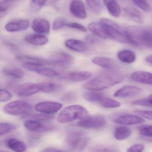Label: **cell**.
<instances>
[{"label": "cell", "instance_id": "1", "mask_svg": "<svg viewBox=\"0 0 152 152\" xmlns=\"http://www.w3.org/2000/svg\"><path fill=\"white\" fill-rule=\"evenodd\" d=\"M123 75L114 70L102 72L97 77L88 81L83 85L86 89L93 91L103 90L121 83Z\"/></svg>", "mask_w": 152, "mask_h": 152}, {"label": "cell", "instance_id": "2", "mask_svg": "<svg viewBox=\"0 0 152 152\" xmlns=\"http://www.w3.org/2000/svg\"><path fill=\"white\" fill-rule=\"evenodd\" d=\"M125 31L126 36L131 44L137 47L152 48L151 27L131 26L125 28Z\"/></svg>", "mask_w": 152, "mask_h": 152}, {"label": "cell", "instance_id": "3", "mask_svg": "<svg viewBox=\"0 0 152 152\" xmlns=\"http://www.w3.org/2000/svg\"><path fill=\"white\" fill-rule=\"evenodd\" d=\"M100 22L104 26L108 39L122 43L130 44L126 36L125 29L121 26L107 18H101Z\"/></svg>", "mask_w": 152, "mask_h": 152}, {"label": "cell", "instance_id": "4", "mask_svg": "<svg viewBox=\"0 0 152 152\" xmlns=\"http://www.w3.org/2000/svg\"><path fill=\"white\" fill-rule=\"evenodd\" d=\"M87 109L79 105H74L64 108L58 116L57 120L61 123L81 120L88 115Z\"/></svg>", "mask_w": 152, "mask_h": 152}, {"label": "cell", "instance_id": "5", "mask_svg": "<svg viewBox=\"0 0 152 152\" xmlns=\"http://www.w3.org/2000/svg\"><path fill=\"white\" fill-rule=\"evenodd\" d=\"M89 139L84 132L78 130L69 132L66 136V142L70 149L80 151L84 149L88 143Z\"/></svg>", "mask_w": 152, "mask_h": 152}, {"label": "cell", "instance_id": "6", "mask_svg": "<svg viewBox=\"0 0 152 152\" xmlns=\"http://www.w3.org/2000/svg\"><path fill=\"white\" fill-rule=\"evenodd\" d=\"M32 105L27 101L18 100L12 101L7 104L4 107L5 113L9 115H29L32 112Z\"/></svg>", "mask_w": 152, "mask_h": 152}, {"label": "cell", "instance_id": "7", "mask_svg": "<svg viewBox=\"0 0 152 152\" xmlns=\"http://www.w3.org/2000/svg\"><path fill=\"white\" fill-rule=\"evenodd\" d=\"M111 121L114 123L122 125H132L145 122V119L140 116L132 114H114L110 116Z\"/></svg>", "mask_w": 152, "mask_h": 152}, {"label": "cell", "instance_id": "8", "mask_svg": "<svg viewBox=\"0 0 152 152\" xmlns=\"http://www.w3.org/2000/svg\"><path fill=\"white\" fill-rule=\"evenodd\" d=\"M50 65L63 68L71 67L74 63V57L64 52H57L52 55L48 59Z\"/></svg>", "mask_w": 152, "mask_h": 152}, {"label": "cell", "instance_id": "9", "mask_svg": "<svg viewBox=\"0 0 152 152\" xmlns=\"http://www.w3.org/2000/svg\"><path fill=\"white\" fill-rule=\"evenodd\" d=\"M106 124V121L100 115L87 116L78 122V126L88 129H100L104 128Z\"/></svg>", "mask_w": 152, "mask_h": 152}, {"label": "cell", "instance_id": "10", "mask_svg": "<svg viewBox=\"0 0 152 152\" xmlns=\"http://www.w3.org/2000/svg\"><path fill=\"white\" fill-rule=\"evenodd\" d=\"M63 105L60 103L52 101H45L38 103L35 106L36 111L42 113L51 115L57 113L62 108Z\"/></svg>", "mask_w": 152, "mask_h": 152}, {"label": "cell", "instance_id": "11", "mask_svg": "<svg viewBox=\"0 0 152 152\" xmlns=\"http://www.w3.org/2000/svg\"><path fill=\"white\" fill-rule=\"evenodd\" d=\"M24 126L29 131L34 132H47L55 129V127L51 124H44L41 122L31 119L25 121Z\"/></svg>", "mask_w": 152, "mask_h": 152}, {"label": "cell", "instance_id": "12", "mask_svg": "<svg viewBox=\"0 0 152 152\" xmlns=\"http://www.w3.org/2000/svg\"><path fill=\"white\" fill-rule=\"evenodd\" d=\"M40 91L37 83L27 82L21 84L18 88L16 94L20 97H29Z\"/></svg>", "mask_w": 152, "mask_h": 152}, {"label": "cell", "instance_id": "13", "mask_svg": "<svg viewBox=\"0 0 152 152\" xmlns=\"http://www.w3.org/2000/svg\"><path fill=\"white\" fill-rule=\"evenodd\" d=\"M142 89L139 87L132 85H127L116 91L114 96L121 98L132 97L141 93Z\"/></svg>", "mask_w": 152, "mask_h": 152}, {"label": "cell", "instance_id": "14", "mask_svg": "<svg viewBox=\"0 0 152 152\" xmlns=\"http://www.w3.org/2000/svg\"><path fill=\"white\" fill-rule=\"evenodd\" d=\"M23 66H42L50 65L48 59L30 56H19L17 58Z\"/></svg>", "mask_w": 152, "mask_h": 152}, {"label": "cell", "instance_id": "15", "mask_svg": "<svg viewBox=\"0 0 152 152\" xmlns=\"http://www.w3.org/2000/svg\"><path fill=\"white\" fill-rule=\"evenodd\" d=\"M71 14L77 18L84 19L86 18L87 13L85 6L80 0H73L70 5Z\"/></svg>", "mask_w": 152, "mask_h": 152}, {"label": "cell", "instance_id": "16", "mask_svg": "<svg viewBox=\"0 0 152 152\" xmlns=\"http://www.w3.org/2000/svg\"><path fill=\"white\" fill-rule=\"evenodd\" d=\"M25 69L28 71L34 72L42 76L48 78L56 77L59 75L58 72L50 67L42 66H23Z\"/></svg>", "mask_w": 152, "mask_h": 152}, {"label": "cell", "instance_id": "17", "mask_svg": "<svg viewBox=\"0 0 152 152\" xmlns=\"http://www.w3.org/2000/svg\"><path fill=\"white\" fill-rule=\"evenodd\" d=\"M92 61L95 64L108 70H115L119 67L116 61L109 58L97 57L93 58Z\"/></svg>", "mask_w": 152, "mask_h": 152}, {"label": "cell", "instance_id": "18", "mask_svg": "<svg viewBox=\"0 0 152 152\" xmlns=\"http://www.w3.org/2000/svg\"><path fill=\"white\" fill-rule=\"evenodd\" d=\"M33 30L39 34H48L50 31V25L44 18H35L32 24Z\"/></svg>", "mask_w": 152, "mask_h": 152}, {"label": "cell", "instance_id": "19", "mask_svg": "<svg viewBox=\"0 0 152 152\" xmlns=\"http://www.w3.org/2000/svg\"><path fill=\"white\" fill-rule=\"evenodd\" d=\"M29 26V22L28 20L22 19L8 23L5 26V29L10 32H16L25 31Z\"/></svg>", "mask_w": 152, "mask_h": 152}, {"label": "cell", "instance_id": "20", "mask_svg": "<svg viewBox=\"0 0 152 152\" xmlns=\"http://www.w3.org/2000/svg\"><path fill=\"white\" fill-rule=\"evenodd\" d=\"M26 42L34 46H43L48 42V39L43 34H28L24 38Z\"/></svg>", "mask_w": 152, "mask_h": 152}, {"label": "cell", "instance_id": "21", "mask_svg": "<svg viewBox=\"0 0 152 152\" xmlns=\"http://www.w3.org/2000/svg\"><path fill=\"white\" fill-rule=\"evenodd\" d=\"M152 77L151 73L141 71L134 72L130 76L131 79L134 81L149 85H152Z\"/></svg>", "mask_w": 152, "mask_h": 152}, {"label": "cell", "instance_id": "22", "mask_svg": "<svg viewBox=\"0 0 152 152\" xmlns=\"http://www.w3.org/2000/svg\"><path fill=\"white\" fill-rule=\"evenodd\" d=\"M92 76L91 72H75L69 73L64 75L63 79L73 82H81L88 80Z\"/></svg>", "mask_w": 152, "mask_h": 152}, {"label": "cell", "instance_id": "23", "mask_svg": "<svg viewBox=\"0 0 152 152\" xmlns=\"http://www.w3.org/2000/svg\"><path fill=\"white\" fill-rule=\"evenodd\" d=\"M66 47L72 50L78 52H86L88 46L83 42L75 39L67 40L65 42Z\"/></svg>", "mask_w": 152, "mask_h": 152}, {"label": "cell", "instance_id": "24", "mask_svg": "<svg viewBox=\"0 0 152 152\" xmlns=\"http://www.w3.org/2000/svg\"><path fill=\"white\" fill-rule=\"evenodd\" d=\"M40 91L46 93H52L62 90L63 86L58 83L52 82H40L37 83Z\"/></svg>", "mask_w": 152, "mask_h": 152}, {"label": "cell", "instance_id": "25", "mask_svg": "<svg viewBox=\"0 0 152 152\" xmlns=\"http://www.w3.org/2000/svg\"><path fill=\"white\" fill-rule=\"evenodd\" d=\"M124 11L130 18L137 23L142 24L144 22V17L143 14L136 8L127 7L124 8Z\"/></svg>", "mask_w": 152, "mask_h": 152}, {"label": "cell", "instance_id": "26", "mask_svg": "<svg viewBox=\"0 0 152 152\" xmlns=\"http://www.w3.org/2000/svg\"><path fill=\"white\" fill-rule=\"evenodd\" d=\"M88 29L95 36L104 39H108L104 26L100 22L91 23L88 26Z\"/></svg>", "mask_w": 152, "mask_h": 152}, {"label": "cell", "instance_id": "27", "mask_svg": "<svg viewBox=\"0 0 152 152\" xmlns=\"http://www.w3.org/2000/svg\"><path fill=\"white\" fill-rule=\"evenodd\" d=\"M7 145L9 148L15 152H24L27 148V145L24 142L15 138L8 140L7 141Z\"/></svg>", "mask_w": 152, "mask_h": 152}, {"label": "cell", "instance_id": "28", "mask_svg": "<svg viewBox=\"0 0 152 152\" xmlns=\"http://www.w3.org/2000/svg\"><path fill=\"white\" fill-rule=\"evenodd\" d=\"M108 12L114 17H118L121 13V8L116 0H103Z\"/></svg>", "mask_w": 152, "mask_h": 152}, {"label": "cell", "instance_id": "29", "mask_svg": "<svg viewBox=\"0 0 152 152\" xmlns=\"http://www.w3.org/2000/svg\"><path fill=\"white\" fill-rule=\"evenodd\" d=\"M117 57L121 62L125 64H132L136 59L135 53L129 50H121L117 54Z\"/></svg>", "mask_w": 152, "mask_h": 152}, {"label": "cell", "instance_id": "30", "mask_svg": "<svg viewBox=\"0 0 152 152\" xmlns=\"http://www.w3.org/2000/svg\"><path fill=\"white\" fill-rule=\"evenodd\" d=\"M131 133L130 128L126 126H119L115 129L114 136L117 140H123L129 138Z\"/></svg>", "mask_w": 152, "mask_h": 152}, {"label": "cell", "instance_id": "31", "mask_svg": "<svg viewBox=\"0 0 152 152\" xmlns=\"http://www.w3.org/2000/svg\"><path fill=\"white\" fill-rule=\"evenodd\" d=\"M98 103L101 106L106 108H116L121 106V104L119 101L104 96L100 99Z\"/></svg>", "mask_w": 152, "mask_h": 152}, {"label": "cell", "instance_id": "32", "mask_svg": "<svg viewBox=\"0 0 152 152\" xmlns=\"http://www.w3.org/2000/svg\"><path fill=\"white\" fill-rule=\"evenodd\" d=\"M86 2L90 10L95 14H99L103 11V6L99 0H86Z\"/></svg>", "mask_w": 152, "mask_h": 152}, {"label": "cell", "instance_id": "33", "mask_svg": "<svg viewBox=\"0 0 152 152\" xmlns=\"http://www.w3.org/2000/svg\"><path fill=\"white\" fill-rule=\"evenodd\" d=\"M3 72L6 74L16 79H22L23 78L25 75L24 71L20 68H17V67L5 68L3 70Z\"/></svg>", "mask_w": 152, "mask_h": 152}, {"label": "cell", "instance_id": "34", "mask_svg": "<svg viewBox=\"0 0 152 152\" xmlns=\"http://www.w3.org/2000/svg\"><path fill=\"white\" fill-rule=\"evenodd\" d=\"M91 91L84 93L83 98L88 102L98 103L103 95L99 92H95L93 91Z\"/></svg>", "mask_w": 152, "mask_h": 152}, {"label": "cell", "instance_id": "35", "mask_svg": "<svg viewBox=\"0 0 152 152\" xmlns=\"http://www.w3.org/2000/svg\"><path fill=\"white\" fill-rule=\"evenodd\" d=\"M17 126L13 124L7 122L0 123V136L7 134L15 130Z\"/></svg>", "mask_w": 152, "mask_h": 152}, {"label": "cell", "instance_id": "36", "mask_svg": "<svg viewBox=\"0 0 152 152\" xmlns=\"http://www.w3.org/2000/svg\"><path fill=\"white\" fill-rule=\"evenodd\" d=\"M28 118L31 120H34L39 122H47L51 121L53 119V117L50 115L46 114H35L29 115H26Z\"/></svg>", "mask_w": 152, "mask_h": 152}, {"label": "cell", "instance_id": "37", "mask_svg": "<svg viewBox=\"0 0 152 152\" xmlns=\"http://www.w3.org/2000/svg\"><path fill=\"white\" fill-rule=\"evenodd\" d=\"M136 6L145 12H151V7L146 0H131Z\"/></svg>", "mask_w": 152, "mask_h": 152}, {"label": "cell", "instance_id": "38", "mask_svg": "<svg viewBox=\"0 0 152 152\" xmlns=\"http://www.w3.org/2000/svg\"><path fill=\"white\" fill-rule=\"evenodd\" d=\"M152 95H150L145 98L135 100L132 102V104L136 105L152 107Z\"/></svg>", "mask_w": 152, "mask_h": 152}, {"label": "cell", "instance_id": "39", "mask_svg": "<svg viewBox=\"0 0 152 152\" xmlns=\"http://www.w3.org/2000/svg\"><path fill=\"white\" fill-rule=\"evenodd\" d=\"M139 132L143 137H151L152 135V125H146L139 129Z\"/></svg>", "mask_w": 152, "mask_h": 152}, {"label": "cell", "instance_id": "40", "mask_svg": "<svg viewBox=\"0 0 152 152\" xmlns=\"http://www.w3.org/2000/svg\"><path fill=\"white\" fill-rule=\"evenodd\" d=\"M65 27H68V28H72V29H76L80 31L83 32H87V30L84 26L80 24L76 23H68L66 22V23Z\"/></svg>", "mask_w": 152, "mask_h": 152}, {"label": "cell", "instance_id": "41", "mask_svg": "<svg viewBox=\"0 0 152 152\" xmlns=\"http://www.w3.org/2000/svg\"><path fill=\"white\" fill-rule=\"evenodd\" d=\"M12 94L10 91L5 90H0V102H6L11 100Z\"/></svg>", "mask_w": 152, "mask_h": 152}, {"label": "cell", "instance_id": "42", "mask_svg": "<svg viewBox=\"0 0 152 152\" xmlns=\"http://www.w3.org/2000/svg\"><path fill=\"white\" fill-rule=\"evenodd\" d=\"M66 22V21L63 18H58L54 22L52 28L54 31H57L63 29L65 27Z\"/></svg>", "mask_w": 152, "mask_h": 152}, {"label": "cell", "instance_id": "43", "mask_svg": "<svg viewBox=\"0 0 152 152\" xmlns=\"http://www.w3.org/2000/svg\"><path fill=\"white\" fill-rule=\"evenodd\" d=\"M13 4V2L7 0H2L1 2H0V13L6 12L11 7Z\"/></svg>", "mask_w": 152, "mask_h": 152}, {"label": "cell", "instance_id": "44", "mask_svg": "<svg viewBox=\"0 0 152 152\" xmlns=\"http://www.w3.org/2000/svg\"><path fill=\"white\" fill-rule=\"evenodd\" d=\"M134 113L148 120H152V112L151 110H136L134 111Z\"/></svg>", "mask_w": 152, "mask_h": 152}, {"label": "cell", "instance_id": "45", "mask_svg": "<svg viewBox=\"0 0 152 152\" xmlns=\"http://www.w3.org/2000/svg\"><path fill=\"white\" fill-rule=\"evenodd\" d=\"M76 98V95L73 92H67L62 96L61 99L66 102H72Z\"/></svg>", "mask_w": 152, "mask_h": 152}, {"label": "cell", "instance_id": "46", "mask_svg": "<svg viewBox=\"0 0 152 152\" xmlns=\"http://www.w3.org/2000/svg\"><path fill=\"white\" fill-rule=\"evenodd\" d=\"M144 148H145V146L142 144H136V145H133L130 147L128 148L127 151L133 152H142L144 150Z\"/></svg>", "mask_w": 152, "mask_h": 152}, {"label": "cell", "instance_id": "47", "mask_svg": "<svg viewBox=\"0 0 152 152\" xmlns=\"http://www.w3.org/2000/svg\"><path fill=\"white\" fill-rule=\"evenodd\" d=\"M47 0H32L33 4L37 7H42L46 4Z\"/></svg>", "mask_w": 152, "mask_h": 152}, {"label": "cell", "instance_id": "48", "mask_svg": "<svg viewBox=\"0 0 152 152\" xmlns=\"http://www.w3.org/2000/svg\"><path fill=\"white\" fill-rule=\"evenodd\" d=\"M86 40L87 42L91 43H93L94 42H96L97 40V39L96 38L93 37V36H91V35H88L86 37Z\"/></svg>", "mask_w": 152, "mask_h": 152}, {"label": "cell", "instance_id": "49", "mask_svg": "<svg viewBox=\"0 0 152 152\" xmlns=\"http://www.w3.org/2000/svg\"><path fill=\"white\" fill-rule=\"evenodd\" d=\"M43 151V152H60V151H62V150L57 148H45Z\"/></svg>", "mask_w": 152, "mask_h": 152}, {"label": "cell", "instance_id": "50", "mask_svg": "<svg viewBox=\"0 0 152 152\" xmlns=\"http://www.w3.org/2000/svg\"><path fill=\"white\" fill-rule=\"evenodd\" d=\"M146 62L148 63V64L150 65V66H152V57L151 55L150 56H148L145 58Z\"/></svg>", "mask_w": 152, "mask_h": 152}, {"label": "cell", "instance_id": "51", "mask_svg": "<svg viewBox=\"0 0 152 152\" xmlns=\"http://www.w3.org/2000/svg\"><path fill=\"white\" fill-rule=\"evenodd\" d=\"M58 0H47L46 5H50L57 1Z\"/></svg>", "mask_w": 152, "mask_h": 152}, {"label": "cell", "instance_id": "52", "mask_svg": "<svg viewBox=\"0 0 152 152\" xmlns=\"http://www.w3.org/2000/svg\"><path fill=\"white\" fill-rule=\"evenodd\" d=\"M9 1H11V2H13V3H15L16 1H18V0H7Z\"/></svg>", "mask_w": 152, "mask_h": 152}, {"label": "cell", "instance_id": "53", "mask_svg": "<svg viewBox=\"0 0 152 152\" xmlns=\"http://www.w3.org/2000/svg\"><path fill=\"white\" fill-rule=\"evenodd\" d=\"M1 145H2V141L0 140V146Z\"/></svg>", "mask_w": 152, "mask_h": 152}]
</instances>
